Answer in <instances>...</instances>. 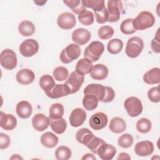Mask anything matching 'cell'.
Instances as JSON below:
<instances>
[{
	"mask_svg": "<svg viewBox=\"0 0 160 160\" xmlns=\"http://www.w3.org/2000/svg\"><path fill=\"white\" fill-rule=\"evenodd\" d=\"M83 92L84 94H93L98 98L99 101L103 102H111L115 97V92L112 88L99 84H88L84 88Z\"/></svg>",
	"mask_w": 160,
	"mask_h": 160,
	"instance_id": "6da1fadb",
	"label": "cell"
},
{
	"mask_svg": "<svg viewBox=\"0 0 160 160\" xmlns=\"http://www.w3.org/2000/svg\"><path fill=\"white\" fill-rule=\"evenodd\" d=\"M154 23L155 18L154 15L147 11L140 12L132 21V25L136 31H142L151 28Z\"/></svg>",
	"mask_w": 160,
	"mask_h": 160,
	"instance_id": "7a4b0ae2",
	"label": "cell"
},
{
	"mask_svg": "<svg viewBox=\"0 0 160 160\" xmlns=\"http://www.w3.org/2000/svg\"><path fill=\"white\" fill-rule=\"evenodd\" d=\"M144 48L143 40L138 36L129 38L127 42L125 52L131 58H137L140 55Z\"/></svg>",
	"mask_w": 160,
	"mask_h": 160,
	"instance_id": "3957f363",
	"label": "cell"
},
{
	"mask_svg": "<svg viewBox=\"0 0 160 160\" xmlns=\"http://www.w3.org/2000/svg\"><path fill=\"white\" fill-rule=\"evenodd\" d=\"M104 51L103 43L98 41H92L86 48L84 51V57L91 62H95L99 60Z\"/></svg>",
	"mask_w": 160,
	"mask_h": 160,
	"instance_id": "277c9868",
	"label": "cell"
},
{
	"mask_svg": "<svg viewBox=\"0 0 160 160\" xmlns=\"http://www.w3.org/2000/svg\"><path fill=\"white\" fill-rule=\"evenodd\" d=\"M81 54V49L76 44H70L63 49L60 54V60L64 64H68L77 59Z\"/></svg>",
	"mask_w": 160,
	"mask_h": 160,
	"instance_id": "5b68a950",
	"label": "cell"
},
{
	"mask_svg": "<svg viewBox=\"0 0 160 160\" xmlns=\"http://www.w3.org/2000/svg\"><path fill=\"white\" fill-rule=\"evenodd\" d=\"M124 106L128 114L131 117H137L140 115L143 110L141 100L134 96L127 98L124 102Z\"/></svg>",
	"mask_w": 160,
	"mask_h": 160,
	"instance_id": "8992f818",
	"label": "cell"
},
{
	"mask_svg": "<svg viewBox=\"0 0 160 160\" xmlns=\"http://www.w3.org/2000/svg\"><path fill=\"white\" fill-rule=\"evenodd\" d=\"M0 62L2 68L8 70L14 69L18 64L16 53L10 49H5L1 52Z\"/></svg>",
	"mask_w": 160,
	"mask_h": 160,
	"instance_id": "52a82bcc",
	"label": "cell"
},
{
	"mask_svg": "<svg viewBox=\"0 0 160 160\" xmlns=\"http://www.w3.org/2000/svg\"><path fill=\"white\" fill-rule=\"evenodd\" d=\"M39 50V43L33 39L24 40L19 46V52L24 57L29 58L35 55Z\"/></svg>",
	"mask_w": 160,
	"mask_h": 160,
	"instance_id": "ba28073f",
	"label": "cell"
},
{
	"mask_svg": "<svg viewBox=\"0 0 160 160\" xmlns=\"http://www.w3.org/2000/svg\"><path fill=\"white\" fill-rule=\"evenodd\" d=\"M108 12L109 14L108 21L110 22L118 21L122 12V4L121 1H108Z\"/></svg>",
	"mask_w": 160,
	"mask_h": 160,
	"instance_id": "9c48e42d",
	"label": "cell"
},
{
	"mask_svg": "<svg viewBox=\"0 0 160 160\" xmlns=\"http://www.w3.org/2000/svg\"><path fill=\"white\" fill-rule=\"evenodd\" d=\"M57 23L58 26L65 30L71 29L73 28L76 23L75 16L69 12H64L61 13L58 18Z\"/></svg>",
	"mask_w": 160,
	"mask_h": 160,
	"instance_id": "30bf717a",
	"label": "cell"
},
{
	"mask_svg": "<svg viewBox=\"0 0 160 160\" xmlns=\"http://www.w3.org/2000/svg\"><path fill=\"white\" fill-rule=\"evenodd\" d=\"M108 121L107 115L102 112H98L91 116L89 124L92 129L95 131H99L106 126Z\"/></svg>",
	"mask_w": 160,
	"mask_h": 160,
	"instance_id": "8fae6325",
	"label": "cell"
},
{
	"mask_svg": "<svg viewBox=\"0 0 160 160\" xmlns=\"http://www.w3.org/2000/svg\"><path fill=\"white\" fill-rule=\"evenodd\" d=\"M84 80V76L78 74L76 71H72L68 79L66 80L65 84H66L71 89V94L77 92L81 85L82 84Z\"/></svg>",
	"mask_w": 160,
	"mask_h": 160,
	"instance_id": "7c38bea8",
	"label": "cell"
},
{
	"mask_svg": "<svg viewBox=\"0 0 160 160\" xmlns=\"http://www.w3.org/2000/svg\"><path fill=\"white\" fill-rule=\"evenodd\" d=\"M46 95L51 99H58L71 94V89L66 84H58L49 91L45 92Z\"/></svg>",
	"mask_w": 160,
	"mask_h": 160,
	"instance_id": "4fadbf2b",
	"label": "cell"
},
{
	"mask_svg": "<svg viewBox=\"0 0 160 160\" xmlns=\"http://www.w3.org/2000/svg\"><path fill=\"white\" fill-rule=\"evenodd\" d=\"M87 118L85 110L82 108L74 109L69 116V122L72 127L77 128L81 126Z\"/></svg>",
	"mask_w": 160,
	"mask_h": 160,
	"instance_id": "5bb4252c",
	"label": "cell"
},
{
	"mask_svg": "<svg viewBox=\"0 0 160 160\" xmlns=\"http://www.w3.org/2000/svg\"><path fill=\"white\" fill-rule=\"evenodd\" d=\"M153 151V143L149 141H142L138 142L134 146V152L139 156H148L151 155Z\"/></svg>",
	"mask_w": 160,
	"mask_h": 160,
	"instance_id": "9a60e30c",
	"label": "cell"
},
{
	"mask_svg": "<svg viewBox=\"0 0 160 160\" xmlns=\"http://www.w3.org/2000/svg\"><path fill=\"white\" fill-rule=\"evenodd\" d=\"M91 32L84 28H78L72 33V40L76 44L82 46L86 44L91 39Z\"/></svg>",
	"mask_w": 160,
	"mask_h": 160,
	"instance_id": "2e32d148",
	"label": "cell"
},
{
	"mask_svg": "<svg viewBox=\"0 0 160 160\" xmlns=\"http://www.w3.org/2000/svg\"><path fill=\"white\" fill-rule=\"evenodd\" d=\"M17 125V119L14 116L0 112V126L3 129L11 131L14 129Z\"/></svg>",
	"mask_w": 160,
	"mask_h": 160,
	"instance_id": "e0dca14e",
	"label": "cell"
},
{
	"mask_svg": "<svg viewBox=\"0 0 160 160\" xmlns=\"http://www.w3.org/2000/svg\"><path fill=\"white\" fill-rule=\"evenodd\" d=\"M49 124V118L42 113L36 114L32 119V125L38 131H44L48 128Z\"/></svg>",
	"mask_w": 160,
	"mask_h": 160,
	"instance_id": "ac0fdd59",
	"label": "cell"
},
{
	"mask_svg": "<svg viewBox=\"0 0 160 160\" xmlns=\"http://www.w3.org/2000/svg\"><path fill=\"white\" fill-rule=\"evenodd\" d=\"M16 79L18 82L22 85H28L32 83L35 79L34 72L29 69H22L16 74Z\"/></svg>",
	"mask_w": 160,
	"mask_h": 160,
	"instance_id": "d6986e66",
	"label": "cell"
},
{
	"mask_svg": "<svg viewBox=\"0 0 160 160\" xmlns=\"http://www.w3.org/2000/svg\"><path fill=\"white\" fill-rule=\"evenodd\" d=\"M116 152L114 146L105 142L99 148L97 154L102 160H111L114 158Z\"/></svg>",
	"mask_w": 160,
	"mask_h": 160,
	"instance_id": "ffe728a7",
	"label": "cell"
},
{
	"mask_svg": "<svg viewBox=\"0 0 160 160\" xmlns=\"http://www.w3.org/2000/svg\"><path fill=\"white\" fill-rule=\"evenodd\" d=\"M16 111L19 118L22 119H27L31 115L32 112V108L28 101H21L18 103Z\"/></svg>",
	"mask_w": 160,
	"mask_h": 160,
	"instance_id": "44dd1931",
	"label": "cell"
},
{
	"mask_svg": "<svg viewBox=\"0 0 160 160\" xmlns=\"http://www.w3.org/2000/svg\"><path fill=\"white\" fill-rule=\"evenodd\" d=\"M108 68L102 64H95L91 72H90L91 77L95 80H103L108 75Z\"/></svg>",
	"mask_w": 160,
	"mask_h": 160,
	"instance_id": "7402d4cb",
	"label": "cell"
},
{
	"mask_svg": "<svg viewBox=\"0 0 160 160\" xmlns=\"http://www.w3.org/2000/svg\"><path fill=\"white\" fill-rule=\"evenodd\" d=\"M143 81L148 84H158L160 82V69L153 68L148 71L143 76Z\"/></svg>",
	"mask_w": 160,
	"mask_h": 160,
	"instance_id": "603a6c76",
	"label": "cell"
},
{
	"mask_svg": "<svg viewBox=\"0 0 160 160\" xmlns=\"http://www.w3.org/2000/svg\"><path fill=\"white\" fill-rule=\"evenodd\" d=\"M93 66L92 62L87 58L79 59L76 65V71L81 75H86L91 72Z\"/></svg>",
	"mask_w": 160,
	"mask_h": 160,
	"instance_id": "cb8c5ba5",
	"label": "cell"
},
{
	"mask_svg": "<svg viewBox=\"0 0 160 160\" xmlns=\"http://www.w3.org/2000/svg\"><path fill=\"white\" fill-rule=\"evenodd\" d=\"M109 128L114 133L119 134L123 132L126 129V122L119 117L113 118L110 121Z\"/></svg>",
	"mask_w": 160,
	"mask_h": 160,
	"instance_id": "d4e9b609",
	"label": "cell"
},
{
	"mask_svg": "<svg viewBox=\"0 0 160 160\" xmlns=\"http://www.w3.org/2000/svg\"><path fill=\"white\" fill-rule=\"evenodd\" d=\"M58 138L51 132H46L42 134L41 137V144L48 148L55 147L58 144Z\"/></svg>",
	"mask_w": 160,
	"mask_h": 160,
	"instance_id": "484cf974",
	"label": "cell"
},
{
	"mask_svg": "<svg viewBox=\"0 0 160 160\" xmlns=\"http://www.w3.org/2000/svg\"><path fill=\"white\" fill-rule=\"evenodd\" d=\"M82 105L87 111H92L95 109L99 102L98 98L93 94H86L82 98Z\"/></svg>",
	"mask_w": 160,
	"mask_h": 160,
	"instance_id": "4316f807",
	"label": "cell"
},
{
	"mask_svg": "<svg viewBox=\"0 0 160 160\" xmlns=\"http://www.w3.org/2000/svg\"><path fill=\"white\" fill-rule=\"evenodd\" d=\"M94 136L92 132L88 128H81L76 132V138L78 142L86 146Z\"/></svg>",
	"mask_w": 160,
	"mask_h": 160,
	"instance_id": "83f0119b",
	"label": "cell"
},
{
	"mask_svg": "<svg viewBox=\"0 0 160 160\" xmlns=\"http://www.w3.org/2000/svg\"><path fill=\"white\" fill-rule=\"evenodd\" d=\"M35 26L34 24L28 20L22 21L18 26L19 33L23 36H29L32 35L35 32Z\"/></svg>",
	"mask_w": 160,
	"mask_h": 160,
	"instance_id": "f1b7e54d",
	"label": "cell"
},
{
	"mask_svg": "<svg viewBox=\"0 0 160 160\" xmlns=\"http://www.w3.org/2000/svg\"><path fill=\"white\" fill-rule=\"evenodd\" d=\"M50 126L52 130L58 134H62L66 129L67 122L63 118L53 119L49 118Z\"/></svg>",
	"mask_w": 160,
	"mask_h": 160,
	"instance_id": "f546056e",
	"label": "cell"
},
{
	"mask_svg": "<svg viewBox=\"0 0 160 160\" xmlns=\"http://www.w3.org/2000/svg\"><path fill=\"white\" fill-rule=\"evenodd\" d=\"M39 83L40 87L44 92L51 91L56 85L53 78L49 74L42 76L39 79Z\"/></svg>",
	"mask_w": 160,
	"mask_h": 160,
	"instance_id": "4dcf8cb0",
	"label": "cell"
},
{
	"mask_svg": "<svg viewBox=\"0 0 160 160\" xmlns=\"http://www.w3.org/2000/svg\"><path fill=\"white\" fill-rule=\"evenodd\" d=\"M64 112L63 106L60 103L52 104L49 111V118L53 119H57L62 118Z\"/></svg>",
	"mask_w": 160,
	"mask_h": 160,
	"instance_id": "1f68e13d",
	"label": "cell"
},
{
	"mask_svg": "<svg viewBox=\"0 0 160 160\" xmlns=\"http://www.w3.org/2000/svg\"><path fill=\"white\" fill-rule=\"evenodd\" d=\"M123 48V42L119 39H112L110 40L107 46L108 51L112 54H117L120 52Z\"/></svg>",
	"mask_w": 160,
	"mask_h": 160,
	"instance_id": "d6a6232c",
	"label": "cell"
},
{
	"mask_svg": "<svg viewBox=\"0 0 160 160\" xmlns=\"http://www.w3.org/2000/svg\"><path fill=\"white\" fill-rule=\"evenodd\" d=\"M71 151L66 146L58 147L55 151V157L58 160H68L71 157Z\"/></svg>",
	"mask_w": 160,
	"mask_h": 160,
	"instance_id": "836d02e7",
	"label": "cell"
},
{
	"mask_svg": "<svg viewBox=\"0 0 160 160\" xmlns=\"http://www.w3.org/2000/svg\"><path fill=\"white\" fill-rule=\"evenodd\" d=\"M78 20L83 25H91L94 22V14L91 11L85 9L78 15Z\"/></svg>",
	"mask_w": 160,
	"mask_h": 160,
	"instance_id": "e575fe53",
	"label": "cell"
},
{
	"mask_svg": "<svg viewBox=\"0 0 160 160\" xmlns=\"http://www.w3.org/2000/svg\"><path fill=\"white\" fill-rule=\"evenodd\" d=\"M152 124L149 119L142 118L136 122V129L141 133H148L151 129Z\"/></svg>",
	"mask_w": 160,
	"mask_h": 160,
	"instance_id": "d590c367",
	"label": "cell"
},
{
	"mask_svg": "<svg viewBox=\"0 0 160 160\" xmlns=\"http://www.w3.org/2000/svg\"><path fill=\"white\" fill-rule=\"evenodd\" d=\"M53 76L55 80L58 81H63L66 80L69 76V71L64 66L56 68L53 71Z\"/></svg>",
	"mask_w": 160,
	"mask_h": 160,
	"instance_id": "8d00e7d4",
	"label": "cell"
},
{
	"mask_svg": "<svg viewBox=\"0 0 160 160\" xmlns=\"http://www.w3.org/2000/svg\"><path fill=\"white\" fill-rule=\"evenodd\" d=\"M132 21H133V19L128 18L124 20L121 22L120 25V30L123 34L129 35V34H132L136 31L133 27Z\"/></svg>",
	"mask_w": 160,
	"mask_h": 160,
	"instance_id": "74e56055",
	"label": "cell"
},
{
	"mask_svg": "<svg viewBox=\"0 0 160 160\" xmlns=\"http://www.w3.org/2000/svg\"><path fill=\"white\" fill-rule=\"evenodd\" d=\"M81 3L84 8L92 9L94 12L102 9L105 6L104 1L101 0H84L81 1Z\"/></svg>",
	"mask_w": 160,
	"mask_h": 160,
	"instance_id": "f35d334b",
	"label": "cell"
},
{
	"mask_svg": "<svg viewBox=\"0 0 160 160\" xmlns=\"http://www.w3.org/2000/svg\"><path fill=\"white\" fill-rule=\"evenodd\" d=\"M63 2L69 8H71L72 9V11L77 14H79L82 11L85 10L86 8L82 5H80V4L81 3V1H76V0H64Z\"/></svg>",
	"mask_w": 160,
	"mask_h": 160,
	"instance_id": "ab89813d",
	"label": "cell"
},
{
	"mask_svg": "<svg viewBox=\"0 0 160 160\" xmlns=\"http://www.w3.org/2000/svg\"><path fill=\"white\" fill-rule=\"evenodd\" d=\"M106 142L99 138H98L95 136H94V137L90 140V141L89 142V143L86 145V147L93 153L94 154H97L98 150L99 149V148L104 143H105Z\"/></svg>",
	"mask_w": 160,
	"mask_h": 160,
	"instance_id": "60d3db41",
	"label": "cell"
},
{
	"mask_svg": "<svg viewBox=\"0 0 160 160\" xmlns=\"http://www.w3.org/2000/svg\"><path fill=\"white\" fill-rule=\"evenodd\" d=\"M114 29L111 26H103L98 30V36L101 39H109L111 38L114 34Z\"/></svg>",
	"mask_w": 160,
	"mask_h": 160,
	"instance_id": "b9f144b4",
	"label": "cell"
},
{
	"mask_svg": "<svg viewBox=\"0 0 160 160\" xmlns=\"http://www.w3.org/2000/svg\"><path fill=\"white\" fill-rule=\"evenodd\" d=\"M134 142L133 138L132 135L128 133L124 134L121 135L118 140V144L122 148H130Z\"/></svg>",
	"mask_w": 160,
	"mask_h": 160,
	"instance_id": "7bdbcfd3",
	"label": "cell"
},
{
	"mask_svg": "<svg viewBox=\"0 0 160 160\" xmlns=\"http://www.w3.org/2000/svg\"><path fill=\"white\" fill-rule=\"evenodd\" d=\"M96 21L99 24H104L108 21L109 14L108 10L104 6L102 9L94 12Z\"/></svg>",
	"mask_w": 160,
	"mask_h": 160,
	"instance_id": "ee69618b",
	"label": "cell"
},
{
	"mask_svg": "<svg viewBox=\"0 0 160 160\" xmlns=\"http://www.w3.org/2000/svg\"><path fill=\"white\" fill-rule=\"evenodd\" d=\"M159 86L153 87L151 88L148 92V97L149 99L152 102H159L160 101Z\"/></svg>",
	"mask_w": 160,
	"mask_h": 160,
	"instance_id": "f6af8a7d",
	"label": "cell"
},
{
	"mask_svg": "<svg viewBox=\"0 0 160 160\" xmlns=\"http://www.w3.org/2000/svg\"><path fill=\"white\" fill-rule=\"evenodd\" d=\"M11 140L9 137L4 133H0V149H5L10 145Z\"/></svg>",
	"mask_w": 160,
	"mask_h": 160,
	"instance_id": "bcb514c9",
	"label": "cell"
},
{
	"mask_svg": "<svg viewBox=\"0 0 160 160\" xmlns=\"http://www.w3.org/2000/svg\"><path fill=\"white\" fill-rule=\"evenodd\" d=\"M151 48L153 52L156 53H159L160 52V44L159 41H158L155 39H153L151 41Z\"/></svg>",
	"mask_w": 160,
	"mask_h": 160,
	"instance_id": "7dc6e473",
	"label": "cell"
},
{
	"mask_svg": "<svg viewBox=\"0 0 160 160\" xmlns=\"http://www.w3.org/2000/svg\"><path fill=\"white\" fill-rule=\"evenodd\" d=\"M131 157L126 152H121L119 154L118 157L117 158V159H130Z\"/></svg>",
	"mask_w": 160,
	"mask_h": 160,
	"instance_id": "c3c4849f",
	"label": "cell"
},
{
	"mask_svg": "<svg viewBox=\"0 0 160 160\" xmlns=\"http://www.w3.org/2000/svg\"><path fill=\"white\" fill-rule=\"evenodd\" d=\"M81 159H92V160H96V157L93 154H90V153H87V154H84L82 157Z\"/></svg>",
	"mask_w": 160,
	"mask_h": 160,
	"instance_id": "681fc988",
	"label": "cell"
},
{
	"mask_svg": "<svg viewBox=\"0 0 160 160\" xmlns=\"http://www.w3.org/2000/svg\"><path fill=\"white\" fill-rule=\"evenodd\" d=\"M11 159H22L23 158H22V157H21L19 154H14V155H12V157H11V158H10Z\"/></svg>",
	"mask_w": 160,
	"mask_h": 160,
	"instance_id": "f907efd6",
	"label": "cell"
},
{
	"mask_svg": "<svg viewBox=\"0 0 160 160\" xmlns=\"http://www.w3.org/2000/svg\"><path fill=\"white\" fill-rule=\"evenodd\" d=\"M34 3H36L37 5L38 6H43L44 3L46 2V1H34Z\"/></svg>",
	"mask_w": 160,
	"mask_h": 160,
	"instance_id": "816d5d0a",
	"label": "cell"
}]
</instances>
